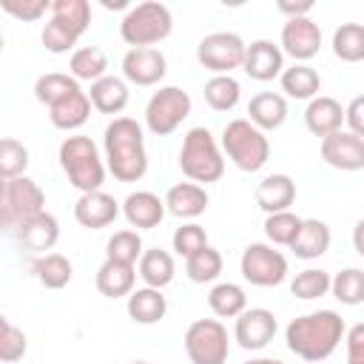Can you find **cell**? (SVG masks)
Here are the masks:
<instances>
[{
  "instance_id": "6da1fadb",
  "label": "cell",
  "mask_w": 364,
  "mask_h": 364,
  "mask_svg": "<svg viewBox=\"0 0 364 364\" xmlns=\"http://www.w3.org/2000/svg\"><path fill=\"white\" fill-rule=\"evenodd\" d=\"M344 336H347V327H344V318L336 310L304 313V316H296L284 327L287 350L296 353L299 358L310 361V364L330 358Z\"/></svg>"
},
{
  "instance_id": "7a4b0ae2",
  "label": "cell",
  "mask_w": 364,
  "mask_h": 364,
  "mask_svg": "<svg viewBox=\"0 0 364 364\" xmlns=\"http://www.w3.org/2000/svg\"><path fill=\"white\" fill-rule=\"evenodd\" d=\"M105 165L117 182H139L148 171L145 134L142 125L131 117H114L102 134Z\"/></svg>"
},
{
  "instance_id": "3957f363",
  "label": "cell",
  "mask_w": 364,
  "mask_h": 364,
  "mask_svg": "<svg viewBox=\"0 0 364 364\" xmlns=\"http://www.w3.org/2000/svg\"><path fill=\"white\" fill-rule=\"evenodd\" d=\"M60 168L68 176V182L80 191V193H91V191H102L105 182V156H100V148L94 145L91 136L74 134L65 136L60 142Z\"/></svg>"
},
{
  "instance_id": "277c9868",
  "label": "cell",
  "mask_w": 364,
  "mask_h": 364,
  "mask_svg": "<svg viewBox=\"0 0 364 364\" xmlns=\"http://www.w3.org/2000/svg\"><path fill=\"white\" fill-rule=\"evenodd\" d=\"M179 168L196 185H208V182L222 179L225 156H222L216 136L205 125H196L185 134L182 148H179Z\"/></svg>"
},
{
  "instance_id": "5b68a950",
  "label": "cell",
  "mask_w": 364,
  "mask_h": 364,
  "mask_svg": "<svg viewBox=\"0 0 364 364\" xmlns=\"http://www.w3.org/2000/svg\"><path fill=\"white\" fill-rule=\"evenodd\" d=\"M91 26V6L88 0H54L51 3V17L40 34L46 51L51 54H65L77 46V40L85 34Z\"/></svg>"
},
{
  "instance_id": "8992f818",
  "label": "cell",
  "mask_w": 364,
  "mask_h": 364,
  "mask_svg": "<svg viewBox=\"0 0 364 364\" xmlns=\"http://www.w3.org/2000/svg\"><path fill=\"white\" fill-rule=\"evenodd\" d=\"M171 28H173L171 9L159 0H145L125 11L119 23V37L131 48H154L171 34Z\"/></svg>"
},
{
  "instance_id": "52a82bcc",
  "label": "cell",
  "mask_w": 364,
  "mask_h": 364,
  "mask_svg": "<svg viewBox=\"0 0 364 364\" xmlns=\"http://www.w3.org/2000/svg\"><path fill=\"white\" fill-rule=\"evenodd\" d=\"M222 151L245 173L262 171L270 159V142L250 119H230L222 128Z\"/></svg>"
},
{
  "instance_id": "ba28073f",
  "label": "cell",
  "mask_w": 364,
  "mask_h": 364,
  "mask_svg": "<svg viewBox=\"0 0 364 364\" xmlns=\"http://www.w3.org/2000/svg\"><path fill=\"white\" fill-rule=\"evenodd\" d=\"M46 210V193L43 188L28 179V176H17L3 182V193H0V222L6 230H17L26 219L37 216Z\"/></svg>"
},
{
  "instance_id": "9c48e42d",
  "label": "cell",
  "mask_w": 364,
  "mask_h": 364,
  "mask_svg": "<svg viewBox=\"0 0 364 364\" xmlns=\"http://www.w3.org/2000/svg\"><path fill=\"white\" fill-rule=\"evenodd\" d=\"M191 114V94L179 85H162L145 105V125L156 136L173 134Z\"/></svg>"
},
{
  "instance_id": "30bf717a",
  "label": "cell",
  "mask_w": 364,
  "mask_h": 364,
  "mask_svg": "<svg viewBox=\"0 0 364 364\" xmlns=\"http://www.w3.org/2000/svg\"><path fill=\"white\" fill-rule=\"evenodd\" d=\"M185 353L191 364H225L230 355L225 324L219 318H196L185 330Z\"/></svg>"
},
{
  "instance_id": "8fae6325",
  "label": "cell",
  "mask_w": 364,
  "mask_h": 364,
  "mask_svg": "<svg viewBox=\"0 0 364 364\" xmlns=\"http://www.w3.org/2000/svg\"><path fill=\"white\" fill-rule=\"evenodd\" d=\"M239 270H242L245 282H250L256 287H276L287 276V259L270 242H250L242 250Z\"/></svg>"
},
{
  "instance_id": "7c38bea8",
  "label": "cell",
  "mask_w": 364,
  "mask_h": 364,
  "mask_svg": "<svg viewBox=\"0 0 364 364\" xmlns=\"http://www.w3.org/2000/svg\"><path fill=\"white\" fill-rule=\"evenodd\" d=\"M247 43L236 31H210L196 46V60L202 68L213 74H230L233 68L245 65Z\"/></svg>"
},
{
  "instance_id": "4fadbf2b",
  "label": "cell",
  "mask_w": 364,
  "mask_h": 364,
  "mask_svg": "<svg viewBox=\"0 0 364 364\" xmlns=\"http://www.w3.org/2000/svg\"><path fill=\"white\" fill-rule=\"evenodd\" d=\"M279 333V321L267 307H247L242 316H236L233 338L242 350H262L273 341Z\"/></svg>"
},
{
  "instance_id": "5bb4252c",
  "label": "cell",
  "mask_w": 364,
  "mask_h": 364,
  "mask_svg": "<svg viewBox=\"0 0 364 364\" xmlns=\"http://www.w3.org/2000/svg\"><path fill=\"white\" fill-rule=\"evenodd\" d=\"M321 48V28L310 17H296L282 26V51L296 63H307Z\"/></svg>"
},
{
  "instance_id": "9a60e30c",
  "label": "cell",
  "mask_w": 364,
  "mask_h": 364,
  "mask_svg": "<svg viewBox=\"0 0 364 364\" xmlns=\"http://www.w3.org/2000/svg\"><path fill=\"white\" fill-rule=\"evenodd\" d=\"M168 74V60L159 48H128L122 57V77L134 85H156Z\"/></svg>"
},
{
  "instance_id": "2e32d148",
  "label": "cell",
  "mask_w": 364,
  "mask_h": 364,
  "mask_svg": "<svg viewBox=\"0 0 364 364\" xmlns=\"http://www.w3.org/2000/svg\"><path fill=\"white\" fill-rule=\"evenodd\" d=\"M321 159L336 171H361L364 168V139L353 131H336L321 139Z\"/></svg>"
},
{
  "instance_id": "e0dca14e",
  "label": "cell",
  "mask_w": 364,
  "mask_h": 364,
  "mask_svg": "<svg viewBox=\"0 0 364 364\" xmlns=\"http://www.w3.org/2000/svg\"><path fill=\"white\" fill-rule=\"evenodd\" d=\"M245 74L250 80L267 82L273 77H282L284 71V51L273 40H253L245 51Z\"/></svg>"
},
{
  "instance_id": "ac0fdd59",
  "label": "cell",
  "mask_w": 364,
  "mask_h": 364,
  "mask_svg": "<svg viewBox=\"0 0 364 364\" xmlns=\"http://www.w3.org/2000/svg\"><path fill=\"white\" fill-rule=\"evenodd\" d=\"M117 216H119V202L105 191L80 193V199L74 202V219L88 230L108 228Z\"/></svg>"
},
{
  "instance_id": "d6986e66",
  "label": "cell",
  "mask_w": 364,
  "mask_h": 364,
  "mask_svg": "<svg viewBox=\"0 0 364 364\" xmlns=\"http://www.w3.org/2000/svg\"><path fill=\"white\" fill-rule=\"evenodd\" d=\"M14 236H17L20 247H26L28 253L46 256V250H51V247L57 245V239H60V222H57L48 210H43V213L26 219V222L14 230Z\"/></svg>"
},
{
  "instance_id": "ffe728a7",
  "label": "cell",
  "mask_w": 364,
  "mask_h": 364,
  "mask_svg": "<svg viewBox=\"0 0 364 364\" xmlns=\"http://www.w3.org/2000/svg\"><path fill=\"white\" fill-rule=\"evenodd\" d=\"M168 208H165V199H159L156 193L151 191H134L125 196L122 202V216L128 219L131 228H142V230H151L156 228L162 219H165Z\"/></svg>"
},
{
  "instance_id": "44dd1931",
  "label": "cell",
  "mask_w": 364,
  "mask_h": 364,
  "mask_svg": "<svg viewBox=\"0 0 364 364\" xmlns=\"http://www.w3.org/2000/svg\"><path fill=\"white\" fill-rule=\"evenodd\" d=\"M304 125H307V131L313 136H321V139L330 136V134H336V131H341V125H344V108H341V102L333 100V97H321L318 94L304 108Z\"/></svg>"
},
{
  "instance_id": "7402d4cb",
  "label": "cell",
  "mask_w": 364,
  "mask_h": 364,
  "mask_svg": "<svg viewBox=\"0 0 364 364\" xmlns=\"http://www.w3.org/2000/svg\"><path fill=\"white\" fill-rule=\"evenodd\" d=\"M296 202V182L287 173H270L256 185V205L270 216V213H282L290 210V205Z\"/></svg>"
},
{
  "instance_id": "603a6c76",
  "label": "cell",
  "mask_w": 364,
  "mask_h": 364,
  "mask_svg": "<svg viewBox=\"0 0 364 364\" xmlns=\"http://www.w3.org/2000/svg\"><path fill=\"white\" fill-rule=\"evenodd\" d=\"M247 119L259 131H276L287 119V100L276 91H259L247 102Z\"/></svg>"
},
{
  "instance_id": "cb8c5ba5",
  "label": "cell",
  "mask_w": 364,
  "mask_h": 364,
  "mask_svg": "<svg viewBox=\"0 0 364 364\" xmlns=\"http://www.w3.org/2000/svg\"><path fill=\"white\" fill-rule=\"evenodd\" d=\"M165 208L179 219H196L208 210V191L196 182H176L165 193Z\"/></svg>"
},
{
  "instance_id": "d4e9b609",
  "label": "cell",
  "mask_w": 364,
  "mask_h": 364,
  "mask_svg": "<svg viewBox=\"0 0 364 364\" xmlns=\"http://www.w3.org/2000/svg\"><path fill=\"white\" fill-rule=\"evenodd\" d=\"M136 267L134 264H122V262H111L105 259L94 276V284L97 290L105 296V299H122V296H131L134 293V284H136Z\"/></svg>"
},
{
  "instance_id": "484cf974",
  "label": "cell",
  "mask_w": 364,
  "mask_h": 364,
  "mask_svg": "<svg viewBox=\"0 0 364 364\" xmlns=\"http://www.w3.org/2000/svg\"><path fill=\"white\" fill-rule=\"evenodd\" d=\"M88 114H91V100H88V91H74L68 94L65 100H60L57 105L48 108V119L54 128L60 131H77L88 122Z\"/></svg>"
},
{
  "instance_id": "4316f807",
  "label": "cell",
  "mask_w": 364,
  "mask_h": 364,
  "mask_svg": "<svg viewBox=\"0 0 364 364\" xmlns=\"http://www.w3.org/2000/svg\"><path fill=\"white\" fill-rule=\"evenodd\" d=\"M88 100L100 114H119L128 105V82L122 77L105 74L102 80L91 82Z\"/></svg>"
},
{
  "instance_id": "83f0119b",
  "label": "cell",
  "mask_w": 364,
  "mask_h": 364,
  "mask_svg": "<svg viewBox=\"0 0 364 364\" xmlns=\"http://www.w3.org/2000/svg\"><path fill=\"white\" fill-rule=\"evenodd\" d=\"M125 310H128V316H131L136 324H156V321L165 318V313H168V299H165L162 290H156V287H136V290L128 296Z\"/></svg>"
},
{
  "instance_id": "f1b7e54d",
  "label": "cell",
  "mask_w": 364,
  "mask_h": 364,
  "mask_svg": "<svg viewBox=\"0 0 364 364\" xmlns=\"http://www.w3.org/2000/svg\"><path fill=\"white\" fill-rule=\"evenodd\" d=\"M279 82H282V91L293 100H316L321 91V77L307 63H293L290 68H284Z\"/></svg>"
},
{
  "instance_id": "f546056e",
  "label": "cell",
  "mask_w": 364,
  "mask_h": 364,
  "mask_svg": "<svg viewBox=\"0 0 364 364\" xmlns=\"http://www.w3.org/2000/svg\"><path fill=\"white\" fill-rule=\"evenodd\" d=\"M136 273L139 279L145 282V287H168L173 282V273H176V264H173V256L162 247H151L142 253L139 264H136Z\"/></svg>"
},
{
  "instance_id": "4dcf8cb0",
  "label": "cell",
  "mask_w": 364,
  "mask_h": 364,
  "mask_svg": "<svg viewBox=\"0 0 364 364\" xmlns=\"http://www.w3.org/2000/svg\"><path fill=\"white\" fill-rule=\"evenodd\" d=\"M330 242H333V233H330V225L321 222V219H304L301 225V233L299 239L293 242V253L299 259H318L330 250Z\"/></svg>"
},
{
  "instance_id": "1f68e13d",
  "label": "cell",
  "mask_w": 364,
  "mask_h": 364,
  "mask_svg": "<svg viewBox=\"0 0 364 364\" xmlns=\"http://www.w3.org/2000/svg\"><path fill=\"white\" fill-rule=\"evenodd\" d=\"M68 71L71 77L80 82V80H88V82H97L105 77L108 71V57L100 46H82V48H74L71 51V60H68Z\"/></svg>"
},
{
  "instance_id": "d6a6232c",
  "label": "cell",
  "mask_w": 364,
  "mask_h": 364,
  "mask_svg": "<svg viewBox=\"0 0 364 364\" xmlns=\"http://www.w3.org/2000/svg\"><path fill=\"white\" fill-rule=\"evenodd\" d=\"M208 307L219 318H236L247 310V296L236 282H219L208 293Z\"/></svg>"
},
{
  "instance_id": "836d02e7",
  "label": "cell",
  "mask_w": 364,
  "mask_h": 364,
  "mask_svg": "<svg viewBox=\"0 0 364 364\" xmlns=\"http://www.w3.org/2000/svg\"><path fill=\"white\" fill-rule=\"evenodd\" d=\"M34 276H37V282L43 287L63 290L71 282L74 267H71V262L63 253H46V256H37L34 259Z\"/></svg>"
},
{
  "instance_id": "e575fe53",
  "label": "cell",
  "mask_w": 364,
  "mask_h": 364,
  "mask_svg": "<svg viewBox=\"0 0 364 364\" xmlns=\"http://www.w3.org/2000/svg\"><path fill=\"white\" fill-rule=\"evenodd\" d=\"M333 54L341 63H361L364 60V26L341 23L333 31Z\"/></svg>"
},
{
  "instance_id": "d590c367",
  "label": "cell",
  "mask_w": 364,
  "mask_h": 364,
  "mask_svg": "<svg viewBox=\"0 0 364 364\" xmlns=\"http://www.w3.org/2000/svg\"><path fill=\"white\" fill-rule=\"evenodd\" d=\"M301 225H304V219L296 216L293 210L270 213V216L264 219V236H267V242L276 245V247H293V242H296L299 233H301Z\"/></svg>"
},
{
  "instance_id": "8d00e7d4",
  "label": "cell",
  "mask_w": 364,
  "mask_h": 364,
  "mask_svg": "<svg viewBox=\"0 0 364 364\" xmlns=\"http://www.w3.org/2000/svg\"><path fill=\"white\" fill-rule=\"evenodd\" d=\"M74 91H80V82L71 74H60V71H48L43 77H37V82H34V97L48 108Z\"/></svg>"
},
{
  "instance_id": "74e56055",
  "label": "cell",
  "mask_w": 364,
  "mask_h": 364,
  "mask_svg": "<svg viewBox=\"0 0 364 364\" xmlns=\"http://www.w3.org/2000/svg\"><path fill=\"white\" fill-rule=\"evenodd\" d=\"M202 94H205V102L213 111H230V108H236V102L242 97V88H239V82L230 74H213L205 82Z\"/></svg>"
},
{
  "instance_id": "f35d334b",
  "label": "cell",
  "mask_w": 364,
  "mask_h": 364,
  "mask_svg": "<svg viewBox=\"0 0 364 364\" xmlns=\"http://www.w3.org/2000/svg\"><path fill=\"white\" fill-rule=\"evenodd\" d=\"M185 273L191 282L196 284H208V282H216L219 273H222V253L216 247H202L196 250L193 256L185 259Z\"/></svg>"
},
{
  "instance_id": "ab89813d",
  "label": "cell",
  "mask_w": 364,
  "mask_h": 364,
  "mask_svg": "<svg viewBox=\"0 0 364 364\" xmlns=\"http://www.w3.org/2000/svg\"><path fill=\"white\" fill-rule=\"evenodd\" d=\"M333 287V276L321 267H307L301 273H296V279L290 282V293L301 301H310V299H321L327 296Z\"/></svg>"
},
{
  "instance_id": "60d3db41",
  "label": "cell",
  "mask_w": 364,
  "mask_h": 364,
  "mask_svg": "<svg viewBox=\"0 0 364 364\" xmlns=\"http://www.w3.org/2000/svg\"><path fill=\"white\" fill-rule=\"evenodd\" d=\"M142 253H145L142 250V236L136 230H117L105 245V259L122 262V264H134V267L139 264Z\"/></svg>"
},
{
  "instance_id": "b9f144b4",
  "label": "cell",
  "mask_w": 364,
  "mask_h": 364,
  "mask_svg": "<svg viewBox=\"0 0 364 364\" xmlns=\"http://www.w3.org/2000/svg\"><path fill=\"white\" fill-rule=\"evenodd\" d=\"M330 293L347 304V307H355V304H364V270L361 267H344L333 276V287Z\"/></svg>"
},
{
  "instance_id": "7bdbcfd3",
  "label": "cell",
  "mask_w": 364,
  "mask_h": 364,
  "mask_svg": "<svg viewBox=\"0 0 364 364\" xmlns=\"http://www.w3.org/2000/svg\"><path fill=\"white\" fill-rule=\"evenodd\" d=\"M26 168H28V148L20 139L6 136L0 142V176H3V182L26 176Z\"/></svg>"
},
{
  "instance_id": "ee69618b",
  "label": "cell",
  "mask_w": 364,
  "mask_h": 364,
  "mask_svg": "<svg viewBox=\"0 0 364 364\" xmlns=\"http://www.w3.org/2000/svg\"><path fill=\"white\" fill-rule=\"evenodd\" d=\"M26 350H28L26 333L20 327H14L9 318H3L0 321V358L6 364H14V361H20L26 355Z\"/></svg>"
},
{
  "instance_id": "f6af8a7d",
  "label": "cell",
  "mask_w": 364,
  "mask_h": 364,
  "mask_svg": "<svg viewBox=\"0 0 364 364\" xmlns=\"http://www.w3.org/2000/svg\"><path fill=\"white\" fill-rule=\"evenodd\" d=\"M173 250L179 253V256H193L196 250H202V247H208V233H205V228L202 225H196V222H185V225H179L176 230H173Z\"/></svg>"
},
{
  "instance_id": "bcb514c9",
  "label": "cell",
  "mask_w": 364,
  "mask_h": 364,
  "mask_svg": "<svg viewBox=\"0 0 364 364\" xmlns=\"http://www.w3.org/2000/svg\"><path fill=\"white\" fill-rule=\"evenodd\" d=\"M3 11L23 20V23H34L40 20L46 11H51V3L48 0H0Z\"/></svg>"
},
{
  "instance_id": "7dc6e473",
  "label": "cell",
  "mask_w": 364,
  "mask_h": 364,
  "mask_svg": "<svg viewBox=\"0 0 364 364\" xmlns=\"http://www.w3.org/2000/svg\"><path fill=\"white\" fill-rule=\"evenodd\" d=\"M344 341H347V364H364V321L353 324Z\"/></svg>"
},
{
  "instance_id": "c3c4849f",
  "label": "cell",
  "mask_w": 364,
  "mask_h": 364,
  "mask_svg": "<svg viewBox=\"0 0 364 364\" xmlns=\"http://www.w3.org/2000/svg\"><path fill=\"white\" fill-rule=\"evenodd\" d=\"M344 122H347V131L364 139V94L350 100V105L344 108Z\"/></svg>"
},
{
  "instance_id": "681fc988",
  "label": "cell",
  "mask_w": 364,
  "mask_h": 364,
  "mask_svg": "<svg viewBox=\"0 0 364 364\" xmlns=\"http://www.w3.org/2000/svg\"><path fill=\"white\" fill-rule=\"evenodd\" d=\"M276 9L282 14H287V20H296V17H307L313 11V0H296V3L293 0H279Z\"/></svg>"
},
{
  "instance_id": "f907efd6",
  "label": "cell",
  "mask_w": 364,
  "mask_h": 364,
  "mask_svg": "<svg viewBox=\"0 0 364 364\" xmlns=\"http://www.w3.org/2000/svg\"><path fill=\"white\" fill-rule=\"evenodd\" d=\"M353 247H355V253L364 259V219H358L355 228H353Z\"/></svg>"
},
{
  "instance_id": "816d5d0a",
  "label": "cell",
  "mask_w": 364,
  "mask_h": 364,
  "mask_svg": "<svg viewBox=\"0 0 364 364\" xmlns=\"http://www.w3.org/2000/svg\"><path fill=\"white\" fill-rule=\"evenodd\" d=\"M245 364H284L282 358H267V355H259V358H250V361H245Z\"/></svg>"
},
{
  "instance_id": "f5cc1de1",
  "label": "cell",
  "mask_w": 364,
  "mask_h": 364,
  "mask_svg": "<svg viewBox=\"0 0 364 364\" xmlns=\"http://www.w3.org/2000/svg\"><path fill=\"white\" fill-rule=\"evenodd\" d=\"M102 6H105V9H125L128 3H125V0H102Z\"/></svg>"
},
{
  "instance_id": "db71d44e",
  "label": "cell",
  "mask_w": 364,
  "mask_h": 364,
  "mask_svg": "<svg viewBox=\"0 0 364 364\" xmlns=\"http://www.w3.org/2000/svg\"><path fill=\"white\" fill-rule=\"evenodd\" d=\"M131 364H148V361H131Z\"/></svg>"
}]
</instances>
